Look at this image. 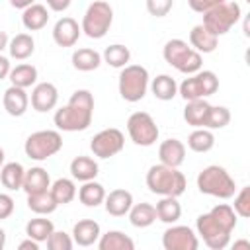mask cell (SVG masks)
<instances>
[{"instance_id": "3957f363", "label": "cell", "mask_w": 250, "mask_h": 250, "mask_svg": "<svg viewBox=\"0 0 250 250\" xmlns=\"http://www.w3.org/2000/svg\"><path fill=\"white\" fill-rule=\"evenodd\" d=\"M186 186H188L186 176L178 168L166 164H154L146 172V188L160 197L164 195L180 197L186 191Z\"/></svg>"}, {"instance_id": "ffe728a7", "label": "cell", "mask_w": 250, "mask_h": 250, "mask_svg": "<svg viewBox=\"0 0 250 250\" xmlns=\"http://www.w3.org/2000/svg\"><path fill=\"white\" fill-rule=\"evenodd\" d=\"M209 109H211V104L205 98L189 100L186 102V107H184V119L191 127H205Z\"/></svg>"}, {"instance_id": "74e56055", "label": "cell", "mask_w": 250, "mask_h": 250, "mask_svg": "<svg viewBox=\"0 0 250 250\" xmlns=\"http://www.w3.org/2000/svg\"><path fill=\"white\" fill-rule=\"evenodd\" d=\"M51 193L59 205H66L76 197V186L70 178H59L51 184Z\"/></svg>"}, {"instance_id": "603a6c76", "label": "cell", "mask_w": 250, "mask_h": 250, "mask_svg": "<svg viewBox=\"0 0 250 250\" xmlns=\"http://www.w3.org/2000/svg\"><path fill=\"white\" fill-rule=\"evenodd\" d=\"M47 21H49V10H47V6H43V4H31V6H27V8L23 10V14H21V23H23V27L29 29V31H39V29H43V27L47 25Z\"/></svg>"}, {"instance_id": "7a4b0ae2", "label": "cell", "mask_w": 250, "mask_h": 250, "mask_svg": "<svg viewBox=\"0 0 250 250\" xmlns=\"http://www.w3.org/2000/svg\"><path fill=\"white\" fill-rule=\"evenodd\" d=\"M94 117V96L90 90H76L68 104L55 111V125L61 131H86Z\"/></svg>"}, {"instance_id": "cb8c5ba5", "label": "cell", "mask_w": 250, "mask_h": 250, "mask_svg": "<svg viewBox=\"0 0 250 250\" xmlns=\"http://www.w3.org/2000/svg\"><path fill=\"white\" fill-rule=\"evenodd\" d=\"M98 248L100 250H133L135 242L131 236H127L121 230H107L105 234H100Z\"/></svg>"}, {"instance_id": "4dcf8cb0", "label": "cell", "mask_w": 250, "mask_h": 250, "mask_svg": "<svg viewBox=\"0 0 250 250\" xmlns=\"http://www.w3.org/2000/svg\"><path fill=\"white\" fill-rule=\"evenodd\" d=\"M98 162L90 156H76L72 162H70V174L74 180L78 182H88V180H94L98 176Z\"/></svg>"}, {"instance_id": "d590c367", "label": "cell", "mask_w": 250, "mask_h": 250, "mask_svg": "<svg viewBox=\"0 0 250 250\" xmlns=\"http://www.w3.org/2000/svg\"><path fill=\"white\" fill-rule=\"evenodd\" d=\"M55 230V225L51 219L45 217H35L25 225V234L37 242H47V238L51 236V232Z\"/></svg>"}, {"instance_id": "c3c4849f", "label": "cell", "mask_w": 250, "mask_h": 250, "mask_svg": "<svg viewBox=\"0 0 250 250\" xmlns=\"http://www.w3.org/2000/svg\"><path fill=\"white\" fill-rule=\"evenodd\" d=\"M31 4H35V0H10V6H14L18 10H25Z\"/></svg>"}, {"instance_id": "6da1fadb", "label": "cell", "mask_w": 250, "mask_h": 250, "mask_svg": "<svg viewBox=\"0 0 250 250\" xmlns=\"http://www.w3.org/2000/svg\"><path fill=\"white\" fill-rule=\"evenodd\" d=\"M236 227V213L230 205L219 203L195 221L197 234L211 250H223L230 244V232Z\"/></svg>"}, {"instance_id": "ba28073f", "label": "cell", "mask_w": 250, "mask_h": 250, "mask_svg": "<svg viewBox=\"0 0 250 250\" xmlns=\"http://www.w3.org/2000/svg\"><path fill=\"white\" fill-rule=\"evenodd\" d=\"M111 23H113V8L104 0H96L84 12L80 29L90 39H102L109 31Z\"/></svg>"}, {"instance_id": "f6af8a7d", "label": "cell", "mask_w": 250, "mask_h": 250, "mask_svg": "<svg viewBox=\"0 0 250 250\" xmlns=\"http://www.w3.org/2000/svg\"><path fill=\"white\" fill-rule=\"evenodd\" d=\"M70 2H72V0H47V6H49V10H53V12H64V10L70 6Z\"/></svg>"}, {"instance_id": "8992f818", "label": "cell", "mask_w": 250, "mask_h": 250, "mask_svg": "<svg viewBox=\"0 0 250 250\" xmlns=\"http://www.w3.org/2000/svg\"><path fill=\"white\" fill-rule=\"evenodd\" d=\"M240 18H242V10H240V6L236 4V2H223V4H219V6H215V8H211V10H207L205 14H203V27L207 29V31H211L213 35H225V33H229L238 21H240Z\"/></svg>"}, {"instance_id": "277c9868", "label": "cell", "mask_w": 250, "mask_h": 250, "mask_svg": "<svg viewBox=\"0 0 250 250\" xmlns=\"http://www.w3.org/2000/svg\"><path fill=\"white\" fill-rule=\"evenodd\" d=\"M197 189L217 199H230L236 193V184L223 166L211 164L197 174Z\"/></svg>"}, {"instance_id": "ac0fdd59", "label": "cell", "mask_w": 250, "mask_h": 250, "mask_svg": "<svg viewBox=\"0 0 250 250\" xmlns=\"http://www.w3.org/2000/svg\"><path fill=\"white\" fill-rule=\"evenodd\" d=\"M104 205L111 217H123L129 213V209L133 205V193L127 189H113V191L105 193Z\"/></svg>"}, {"instance_id": "7bdbcfd3", "label": "cell", "mask_w": 250, "mask_h": 250, "mask_svg": "<svg viewBox=\"0 0 250 250\" xmlns=\"http://www.w3.org/2000/svg\"><path fill=\"white\" fill-rule=\"evenodd\" d=\"M223 2H227V0H188L189 8L193 12H197V14H205L207 10H211V8H215V6L223 4Z\"/></svg>"}, {"instance_id": "f5cc1de1", "label": "cell", "mask_w": 250, "mask_h": 250, "mask_svg": "<svg viewBox=\"0 0 250 250\" xmlns=\"http://www.w3.org/2000/svg\"><path fill=\"white\" fill-rule=\"evenodd\" d=\"M2 164H4V148L0 146V168H2Z\"/></svg>"}, {"instance_id": "9c48e42d", "label": "cell", "mask_w": 250, "mask_h": 250, "mask_svg": "<svg viewBox=\"0 0 250 250\" xmlns=\"http://www.w3.org/2000/svg\"><path fill=\"white\" fill-rule=\"evenodd\" d=\"M62 148V137L59 131L53 129H43V131H35L25 139L23 150L25 156L31 160H47L49 156L57 154Z\"/></svg>"}, {"instance_id": "681fc988", "label": "cell", "mask_w": 250, "mask_h": 250, "mask_svg": "<svg viewBox=\"0 0 250 250\" xmlns=\"http://www.w3.org/2000/svg\"><path fill=\"white\" fill-rule=\"evenodd\" d=\"M8 43H10V39H8V33L0 29V53H2L4 49H8Z\"/></svg>"}, {"instance_id": "8fae6325", "label": "cell", "mask_w": 250, "mask_h": 250, "mask_svg": "<svg viewBox=\"0 0 250 250\" xmlns=\"http://www.w3.org/2000/svg\"><path fill=\"white\" fill-rule=\"evenodd\" d=\"M127 133L139 146H152L158 141V125L146 111H135L127 119Z\"/></svg>"}, {"instance_id": "836d02e7", "label": "cell", "mask_w": 250, "mask_h": 250, "mask_svg": "<svg viewBox=\"0 0 250 250\" xmlns=\"http://www.w3.org/2000/svg\"><path fill=\"white\" fill-rule=\"evenodd\" d=\"M8 78H10L12 86L29 88V86H33V84L37 82V68H35L33 64L23 62V64L14 66V68L10 70V74H8Z\"/></svg>"}, {"instance_id": "7402d4cb", "label": "cell", "mask_w": 250, "mask_h": 250, "mask_svg": "<svg viewBox=\"0 0 250 250\" xmlns=\"http://www.w3.org/2000/svg\"><path fill=\"white\" fill-rule=\"evenodd\" d=\"M217 43H219V37L213 35L211 31H207L201 23L191 27V31H189V45L197 53H203V55L205 53H213L217 49Z\"/></svg>"}, {"instance_id": "8d00e7d4", "label": "cell", "mask_w": 250, "mask_h": 250, "mask_svg": "<svg viewBox=\"0 0 250 250\" xmlns=\"http://www.w3.org/2000/svg\"><path fill=\"white\" fill-rule=\"evenodd\" d=\"M102 61L107 62V64L113 66V68H123V66H127L129 61H131V51H129V47H125V45L115 43V45L105 47V51H104V55H102Z\"/></svg>"}, {"instance_id": "e575fe53", "label": "cell", "mask_w": 250, "mask_h": 250, "mask_svg": "<svg viewBox=\"0 0 250 250\" xmlns=\"http://www.w3.org/2000/svg\"><path fill=\"white\" fill-rule=\"evenodd\" d=\"M188 146L193 152H209L215 146L213 131L205 129V127H195V131H191L189 137H188Z\"/></svg>"}, {"instance_id": "f1b7e54d", "label": "cell", "mask_w": 250, "mask_h": 250, "mask_svg": "<svg viewBox=\"0 0 250 250\" xmlns=\"http://www.w3.org/2000/svg\"><path fill=\"white\" fill-rule=\"evenodd\" d=\"M27 207L35 215H51L59 207V203L55 201L51 189H45V191H37V193H27Z\"/></svg>"}, {"instance_id": "d4e9b609", "label": "cell", "mask_w": 250, "mask_h": 250, "mask_svg": "<svg viewBox=\"0 0 250 250\" xmlns=\"http://www.w3.org/2000/svg\"><path fill=\"white\" fill-rule=\"evenodd\" d=\"M102 64V55L96 51V49H90V47H82V49H76L72 53V66L80 72H90V70H96L98 66Z\"/></svg>"}, {"instance_id": "e0dca14e", "label": "cell", "mask_w": 250, "mask_h": 250, "mask_svg": "<svg viewBox=\"0 0 250 250\" xmlns=\"http://www.w3.org/2000/svg\"><path fill=\"white\" fill-rule=\"evenodd\" d=\"M158 158H160V164L178 168L186 160V145L178 139H166L158 146Z\"/></svg>"}, {"instance_id": "7dc6e473", "label": "cell", "mask_w": 250, "mask_h": 250, "mask_svg": "<svg viewBox=\"0 0 250 250\" xmlns=\"http://www.w3.org/2000/svg\"><path fill=\"white\" fill-rule=\"evenodd\" d=\"M18 248H20V250H39V242L27 236V240H21Z\"/></svg>"}, {"instance_id": "2e32d148", "label": "cell", "mask_w": 250, "mask_h": 250, "mask_svg": "<svg viewBox=\"0 0 250 250\" xmlns=\"http://www.w3.org/2000/svg\"><path fill=\"white\" fill-rule=\"evenodd\" d=\"M2 104H4V109L8 111V115H12V117H21V115L27 111L29 96H27L25 88L10 86V88H6L4 96H2Z\"/></svg>"}, {"instance_id": "4316f807", "label": "cell", "mask_w": 250, "mask_h": 250, "mask_svg": "<svg viewBox=\"0 0 250 250\" xmlns=\"http://www.w3.org/2000/svg\"><path fill=\"white\" fill-rule=\"evenodd\" d=\"M129 221L137 229H146L156 221V209L150 203H133L129 209Z\"/></svg>"}, {"instance_id": "1f68e13d", "label": "cell", "mask_w": 250, "mask_h": 250, "mask_svg": "<svg viewBox=\"0 0 250 250\" xmlns=\"http://www.w3.org/2000/svg\"><path fill=\"white\" fill-rule=\"evenodd\" d=\"M78 199L82 205L86 207H98L104 203L105 199V189L102 184L94 182V180H88L82 184V188L78 189Z\"/></svg>"}, {"instance_id": "f907efd6", "label": "cell", "mask_w": 250, "mask_h": 250, "mask_svg": "<svg viewBox=\"0 0 250 250\" xmlns=\"http://www.w3.org/2000/svg\"><path fill=\"white\" fill-rule=\"evenodd\" d=\"M234 248H250V242L248 240H236L234 242Z\"/></svg>"}, {"instance_id": "484cf974", "label": "cell", "mask_w": 250, "mask_h": 250, "mask_svg": "<svg viewBox=\"0 0 250 250\" xmlns=\"http://www.w3.org/2000/svg\"><path fill=\"white\" fill-rule=\"evenodd\" d=\"M23 176H25V168L20 162H8V164H2L0 168V182L10 191L21 189Z\"/></svg>"}, {"instance_id": "60d3db41", "label": "cell", "mask_w": 250, "mask_h": 250, "mask_svg": "<svg viewBox=\"0 0 250 250\" xmlns=\"http://www.w3.org/2000/svg\"><path fill=\"white\" fill-rule=\"evenodd\" d=\"M72 246H74V240L64 230H53L51 236L47 238V248L49 250H70Z\"/></svg>"}, {"instance_id": "ab89813d", "label": "cell", "mask_w": 250, "mask_h": 250, "mask_svg": "<svg viewBox=\"0 0 250 250\" xmlns=\"http://www.w3.org/2000/svg\"><path fill=\"white\" fill-rule=\"evenodd\" d=\"M232 197H234L232 209H234L236 217H242V219L250 217V188H248V186L242 188V189H240L238 193H234Z\"/></svg>"}, {"instance_id": "5b68a950", "label": "cell", "mask_w": 250, "mask_h": 250, "mask_svg": "<svg viewBox=\"0 0 250 250\" xmlns=\"http://www.w3.org/2000/svg\"><path fill=\"white\" fill-rule=\"evenodd\" d=\"M162 57L170 66H174L182 74H193L201 70L203 64L201 53L191 49V45H188L184 39H170L162 49Z\"/></svg>"}, {"instance_id": "52a82bcc", "label": "cell", "mask_w": 250, "mask_h": 250, "mask_svg": "<svg viewBox=\"0 0 250 250\" xmlns=\"http://www.w3.org/2000/svg\"><path fill=\"white\" fill-rule=\"evenodd\" d=\"M119 96L125 102H141L148 90V70L141 64H127L119 72Z\"/></svg>"}, {"instance_id": "bcb514c9", "label": "cell", "mask_w": 250, "mask_h": 250, "mask_svg": "<svg viewBox=\"0 0 250 250\" xmlns=\"http://www.w3.org/2000/svg\"><path fill=\"white\" fill-rule=\"evenodd\" d=\"M10 70H12V66H10V59H8V57H4V55L0 53V80L8 78Z\"/></svg>"}, {"instance_id": "f35d334b", "label": "cell", "mask_w": 250, "mask_h": 250, "mask_svg": "<svg viewBox=\"0 0 250 250\" xmlns=\"http://www.w3.org/2000/svg\"><path fill=\"white\" fill-rule=\"evenodd\" d=\"M230 121V111L229 107L225 105H211L209 109V115H207V123H205V129H223L227 127Z\"/></svg>"}, {"instance_id": "db71d44e", "label": "cell", "mask_w": 250, "mask_h": 250, "mask_svg": "<svg viewBox=\"0 0 250 250\" xmlns=\"http://www.w3.org/2000/svg\"><path fill=\"white\" fill-rule=\"evenodd\" d=\"M246 2H250V0H246Z\"/></svg>"}, {"instance_id": "ee69618b", "label": "cell", "mask_w": 250, "mask_h": 250, "mask_svg": "<svg viewBox=\"0 0 250 250\" xmlns=\"http://www.w3.org/2000/svg\"><path fill=\"white\" fill-rule=\"evenodd\" d=\"M14 207H16V203H14L12 195H8V193H0V221L8 219V217L14 213Z\"/></svg>"}, {"instance_id": "9a60e30c", "label": "cell", "mask_w": 250, "mask_h": 250, "mask_svg": "<svg viewBox=\"0 0 250 250\" xmlns=\"http://www.w3.org/2000/svg\"><path fill=\"white\" fill-rule=\"evenodd\" d=\"M82 29L74 18H61L53 27V39L59 47H72L76 45Z\"/></svg>"}, {"instance_id": "816d5d0a", "label": "cell", "mask_w": 250, "mask_h": 250, "mask_svg": "<svg viewBox=\"0 0 250 250\" xmlns=\"http://www.w3.org/2000/svg\"><path fill=\"white\" fill-rule=\"evenodd\" d=\"M6 246V230L0 227V250Z\"/></svg>"}, {"instance_id": "30bf717a", "label": "cell", "mask_w": 250, "mask_h": 250, "mask_svg": "<svg viewBox=\"0 0 250 250\" xmlns=\"http://www.w3.org/2000/svg\"><path fill=\"white\" fill-rule=\"evenodd\" d=\"M217 90H219V78L213 70H197L193 74H188V78H184V82L178 86V94L186 102L213 96Z\"/></svg>"}, {"instance_id": "b9f144b4", "label": "cell", "mask_w": 250, "mask_h": 250, "mask_svg": "<svg viewBox=\"0 0 250 250\" xmlns=\"http://www.w3.org/2000/svg\"><path fill=\"white\" fill-rule=\"evenodd\" d=\"M174 0H146V12L154 18H164L170 14Z\"/></svg>"}, {"instance_id": "5bb4252c", "label": "cell", "mask_w": 250, "mask_h": 250, "mask_svg": "<svg viewBox=\"0 0 250 250\" xmlns=\"http://www.w3.org/2000/svg\"><path fill=\"white\" fill-rule=\"evenodd\" d=\"M59 102V90L53 82H39L31 90V107L39 113H47L55 109Z\"/></svg>"}, {"instance_id": "d6986e66", "label": "cell", "mask_w": 250, "mask_h": 250, "mask_svg": "<svg viewBox=\"0 0 250 250\" xmlns=\"http://www.w3.org/2000/svg\"><path fill=\"white\" fill-rule=\"evenodd\" d=\"M100 234H102L100 225L96 221H92V219H82L72 229V240L78 246H92V244H96Z\"/></svg>"}, {"instance_id": "44dd1931", "label": "cell", "mask_w": 250, "mask_h": 250, "mask_svg": "<svg viewBox=\"0 0 250 250\" xmlns=\"http://www.w3.org/2000/svg\"><path fill=\"white\" fill-rule=\"evenodd\" d=\"M51 188V178H49V172L41 166H33L29 170H25V176H23V184H21V189L25 193H37V191H45Z\"/></svg>"}, {"instance_id": "83f0119b", "label": "cell", "mask_w": 250, "mask_h": 250, "mask_svg": "<svg viewBox=\"0 0 250 250\" xmlns=\"http://www.w3.org/2000/svg\"><path fill=\"white\" fill-rule=\"evenodd\" d=\"M8 51H10V57L16 59V61H25L33 55L35 51V41L29 33H18L16 37L10 39L8 43Z\"/></svg>"}, {"instance_id": "f546056e", "label": "cell", "mask_w": 250, "mask_h": 250, "mask_svg": "<svg viewBox=\"0 0 250 250\" xmlns=\"http://www.w3.org/2000/svg\"><path fill=\"white\" fill-rule=\"evenodd\" d=\"M156 219L166 223V225H174L180 217H182V205L178 201V197H170L164 195L158 203H156Z\"/></svg>"}, {"instance_id": "7c38bea8", "label": "cell", "mask_w": 250, "mask_h": 250, "mask_svg": "<svg viewBox=\"0 0 250 250\" xmlns=\"http://www.w3.org/2000/svg\"><path fill=\"white\" fill-rule=\"evenodd\" d=\"M123 146H125V135L115 127L96 133L90 141V150L98 158H111L117 152H121Z\"/></svg>"}, {"instance_id": "4fadbf2b", "label": "cell", "mask_w": 250, "mask_h": 250, "mask_svg": "<svg viewBox=\"0 0 250 250\" xmlns=\"http://www.w3.org/2000/svg\"><path fill=\"white\" fill-rule=\"evenodd\" d=\"M164 250H197L199 240L197 234L184 225H172L162 234Z\"/></svg>"}, {"instance_id": "d6a6232c", "label": "cell", "mask_w": 250, "mask_h": 250, "mask_svg": "<svg viewBox=\"0 0 250 250\" xmlns=\"http://www.w3.org/2000/svg\"><path fill=\"white\" fill-rule=\"evenodd\" d=\"M150 90L154 94L156 100L168 102L178 94V84L170 74H158L156 78H152L150 82Z\"/></svg>"}]
</instances>
